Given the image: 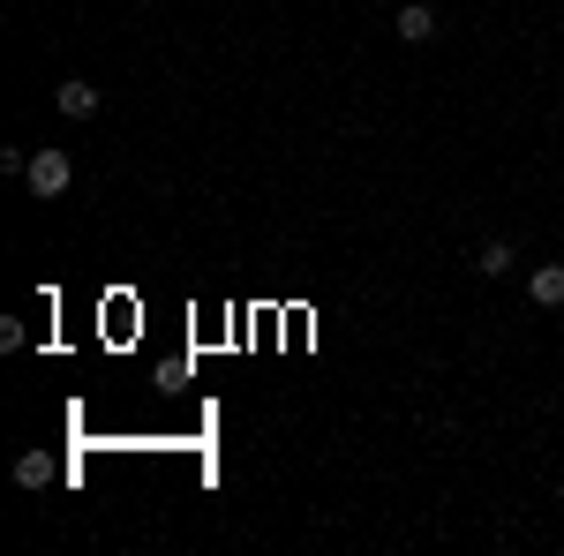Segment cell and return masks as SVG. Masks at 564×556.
<instances>
[{
	"label": "cell",
	"instance_id": "8992f818",
	"mask_svg": "<svg viewBox=\"0 0 564 556\" xmlns=\"http://www.w3.org/2000/svg\"><path fill=\"white\" fill-rule=\"evenodd\" d=\"M15 481H23V489H45V481H53V459H45V451H23V459H15Z\"/></svg>",
	"mask_w": 564,
	"mask_h": 556
},
{
	"label": "cell",
	"instance_id": "3957f363",
	"mask_svg": "<svg viewBox=\"0 0 564 556\" xmlns=\"http://www.w3.org/2000/svg\"><path fill=\"white\" fill-rule=\"evenodd\" d=\"M53 98H61V113H68V121H90V113L106 106V98H98V84H84V76H68Z\"/></svg>",
	"mask_w": 564,
	"mask_h": 556
},
{
	"label": "cell",
	"instance_id": "52a82bcc",
	"mask_svg": "<svg viewBox=\"0 0 564 556\" xmlns=\"http://www.w3.org/2000/svg\"><path fill=\"white\" fill-rule=\"evenodd\" d=\"M557 504H564V481H557Z\"/></svg>",
	"mask_w": 564,
	"mask_h": 556
},
{
	"label": "cell",
	"instance_id": "6da1fadb",
	"mask_svg": "<svg viewBox=\"0 0 564 556\" xmlns=\"http://www.w3.org/2000/svg\"><path fill=\"white\" fill-rule=\"evenodd\" d=\"M31 196H61L68 181H76V166H68V151H31Z\"/></svg>",
	"mask_w": 564,
	"mask_h": 556
},
{
	"label": "cell",
	"instance_id": "7a4b0ae2",
	"mask_svg": "<svg viewBox=\"0 0 564 556\" xmlns=\"http://www.w3.org/2000/svg\"><path fill=\"white\" fill-rule=\"evenodd\" d=\"M391 31H399L406 45L436 39V8H422V0H399V15H391Z\"/></svg>",
	"mask_w": 564,
	"mask_h": 556
},
{
	"label": "cell",
	"instance_id": "5b68a950",
	"mask_svg": "<svg viewBox=\"0 0 564 556\" xmlns=\"http://www.w3.org/2000/svg\"><path fill=\"white\" fill-rule=\"evenodd\" d=\"M512 263H520V249H512V241H481L475 271H481V279H505V271H512Z\"/></svg>",
	"mask_w": 564,
	"mask_h": 556
},
{
	"label": "cell",
	"instance_id": "277c9868",
	"mask_svg": "<svg viewBox=\"0 0 564 556\" xmlns=\"http://www.w3.org/2000/svg\"><path fill=\"white\" fill-rule=\"evenodd\" d=\"M527 294H534V308H564V263H534Z\"/></svg>",
	"mask_w": 564,
	"mask_h": 556
}]
</instances>
